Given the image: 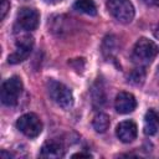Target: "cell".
I'll use <instances>...</instances> for the list:
<instances>
[{
    "instance_id": "1",
    "label": "cell",
    "mask_w": 159,
    "mask_h": 159,
    "mask_svg": "<svg viewBox=\"0 0 159 159\" xmlns=\"http://www.w3.org/2000/svg\"><path fill=\"white\" fill-rule=\"evenodd\" d=\"M157 55H158L157 45L152 40L142 37L135 42L133 47L132 60L135 65H138L139 67H143V66L149 65L155 58Z\"/></svg>"
},
{
    "instance_id": "2",
    "label": "cell",
    "mask_w": 159,
    "mask_h": 159,
    "mask_svg": "<svg viewBox=\"0 0 159 159\" xmlns=\"http://www.w3.org/2000/svg\"><path fill=\"white\" fill-rule=\"evenodd\" d=\"M47 91H48V94L52 98V101L61 108L70 109L72 107V104H73L72 91L62 82L50 80L47 82Z\"/></svg>"
},
{
    "instance_id": "3",
    "label": "cell",
    "mask_w": 159,
    "mask_h": 159,
    "mask_svg": "<svg viewBox=\"0 0 159 159\" xmlns=\"http://www.w3.org/2000/svg\"><path fill=\"white\" fill-rule=\"evenodd\" d=\"M106 5L111 15L122 24H128L134 17V6L129 0H107Z\"/></svg>"
},
{
    "instance_id": "4",
    "label": "cell",
    "mask_w": 159,
    "mask_h": 159,
    "mask_svg": "<svg viewBox=\"0 0 159 159\" xmlns=\"http://www.w3.org/2000/svg\"><path fill=\"white\" fill-rule=\"evenodd\" d=\"M22 92V81L14 76L7 78L1 86V102L5 106H15Z\"/></svg>"
},
{
    "instance_id": "5",
    "label": "cell",
    "mask_w": 159,
    "mask_h": 159,
    "mask_svg": "<svg viewBox=\"0 0 159 159\" xmlns=\"http://www.w3.org/2000/svg\"><path fill=\"white\" fill-rule=\"evenodd\" d=\"M34 47V37L30 36V35H21L17 40H16V48L12 53L9 55L7 57V62L10 65H16V63H20L22 61H25L31 50Z\"/></svg>"
},
{
    "instance_id": "6",
    "label": "cell",
    "mask_w": 159,
    "mask_h": 159,
    "mask_svg": "<svg viewBox=\"0 0 159 159\" xmlns=\"http://www.w3.org/2000/svg\"><path fill=\"white\" fill-rule=\"evenodd\" d=\"M16 127L21 133H24L29 138L37 137L42 130V123L35 113L22 114L16 120Z\"/></svg>"
},
{
    "instance_id": "7",
    "label": "cell",
    "mask_w": 159,
    "mask_h": 159,
    "mask_svg": "<svg viewBox=\"0 0 159 159\" xmlns=\"http://www.w3.org/2000/svg\"><path fill=\"white\" fill-rule=\"evenodd\" d=\"M40 15L35 9L22 7L16 16V26L24 31H32L37 27Z\"/></svg>"
},
{
    "instance_id": "8",
    "label": "cell",
    "mask_w": 159,
    "mask_h": 159,
    "mask_svg": "<svg viewBox=\"0 0 159 159\" xmlns=\"http://www.w3.org/2000/svg\"><path fill=\"white\" fill-rule=\"evenodd\" d=\"M114 107L118 113L120 114H128L133 112L137 107L135 97L129 92H119L114 101Z\"/></svg>"
},
{
    "instance_id": "9",
    "label": "cell",
    "mask_w": 159,
    "mask_h": 159,
    "mask_svg": "<svg viewBox=\"0 0 159 159\" xmlns=\"http://www.w3.org/2000/svg\"><path fill=\"white\" fill-rule=\"evenodd\" d=\"M137 124L133 120H123L117 125L116 134L123 143H130L137 138Z\"/></svg>"
},
{
    "instance_id": "10",
    "label": "cell",
    "mask_w": 159,
    "mask_h": 159,
    "mask_svg": "<svg viewBox=\"0 0 159 159\" xmlns=\"http://www.w3.org/2000/svg\"><path fill=\"white\" fill-rule=\"evenodd\" d=\"M65 154V149L62 144H60L56 140H48L46 142L40 152V157L42 158H62Z\"/></svg>"
},
{
    "instance_id": "11",
    "label": "cell",
    "mask_w": 159,
    "mask_h": 159,
    "mask_svg": "<svg viewBox=\"0 0 159 159\" xmlns=\"http://www.w3.org/2000/svg\"><path fill=\"white\" fill-rule=\"evenodd\" d=\"M159 129V114L154 109H149L144 116V133L153 135Z\"/></svg>"
},
{
    "instance_id": "12",
    "label": "cell",
    "mask_w": 159,
    "mask_h": 159,
    "mask_svg": "<svg viewBox=\"0 0 159 159\" xmlns=\"http://www.w3.org/2000/svg\"><path fill=\"white\" fill-rule=\"evenodd\" d=\"M73 9L91 16H94L97 14V6L93 0H77L73 4Z\"/></svg>"
},
{
    "instance_id": "13",
    "label": "cell",
    "mask_w": 159,
    "mask_h": 159,
    "mask_svg": "<svg viewBox=\"0 0 159 159\" xmlns=\"http://www.w3.org/2000/svg\"><path fill=\"white\" fill-rule=\"evenodd\" d=\"M109 123V117L106 113H97L92 120V125L97 133H104L108 129Z\"/></svg>"
},
{
    "instance_id": "14",
    "label": "cell",
    "mask_w": 159,
    "mask_h": 159,
    "mask_svg": "<svg viewBox=\"0 0 159 159\" xmlns=\"http://www.w3.org/2000/svg\"><path fill=\"white\" fill-rule=\"evenodd\" d=\"M144 78H145V73H144V71H143L142 67L133 70L129 73V76H128V81L130 83H133V84H137V86L138 84H142L144 82Z\"/></svg>"
},
{
    "instance_id": "15",
    "label": "cell",
    "mask_w": 159,
    "mask_h": 159,
    "mask_svg": "<svg viewBox=\"0 0 159 159\" xmlns=\"http://www.w3.org/2000/svg\"><path fill=\"white\" fill-rule=\"evenodd\" d=\"M10 7V2L7 0H1V5H0V10H1V20H4L7 10Z\"/></svg>"
},
{
    "instance_id": "16",
    "label": "cell",
    "mask_w": 159,
    "mask_h": 159,
    "mask_svg": "<svg viewBox=\"0 0 159 159\" xmlns=\"http://www.w3.org/2000/svg\"><path fill=\"white\" fill-rule=\"evenodd\" d=\"M72 157H73V158H78V157H80V158H83V157H84V158H89V157H92V155H91L89 153H76V154H73Z\"/></svg>"
},
{
    "instance_id": "17",
    "label": "cell",
    "mask_w": 159,
    "mask_h": 159,
    "mask_svg": "<svg viewBox=\"0 0 159 159\" xmlns=\"http://www.w3.org/2000/svg\"><path fill=\"white\" fill-rule=\"evenodd\" d=\"M153 35L155 39H159V24L153 26Z\"/></svg>"
},
{
    "instance_id": "18",
    "label": "cell",
    "mask_w": 159,
    "mask_h": 159,
    "mask_svg": "<svg viewBox=\"0 0 159 159\" xmlns=\"http://www.w3.org/2000/svg\"><path fill=\"white\" fill-rule=\"evenodd\" d=\"M0 157H1V158H11L12 155H11L10 153H6L5 150H2V152L0 153Z\"/></svg>"
},
{
    "instance_id": "19",
    "label": "cell",
    "mask_w": 159,
    "mask_h": 159,
    "mask_svg": "<svg viewBox=\"0 0 159 159\" xmlns=\"http://www.w3.org/2000/svg\"><path fill=\"white\" fill-rule=\"evenodd\" d=\"M47 2H56V1H58V0H46Z\"/></svg>"
},
{
    "instance_id": "20",
    "label": "cell",
    "mask_w": 159,
    "mask_h": 159,
    "mask_svg": "<svg viewBox=\"0 0 159 159\" xmlns=\"http://www.w3.org/2000/svg\"><path fill=\"white\" fill-rule=\"evenodd\" d=\"M143 1H145V2H152V1H155V0H143Z\"/></svg>"
},
{
    "instance_id": "21",
    "label": "cell",
    "mask_w": 159,
    "mask_h": 159,
    "mask_svg": "<svg viewBox=\"0 0 159 159\" xmlns=\"http://www.w3.org/2000/svg\"><path fill=\"white\" fill-rule=\"evenodd\" d=\"M154 2H155V4H157V5H158V6H159V0H155V1H154Z\"/></svg>"
}]
</instances>
